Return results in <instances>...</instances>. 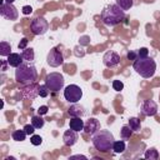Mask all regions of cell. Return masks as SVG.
Instances as JSON below:
<instances>
[{
	"instance_id": "cell-1",
	"label": "cell",
	"mask_w": 160,
	"mask_h": 160,
	"mask_svg": "<svg viewBox=\"0 0 160 160\" xmlns=\"http://www.w3.org/2000/svg\"><path fill=\"white\" fill-rule=\"evenodd\" d=\"M101 21L108 26H115L125 19V11L116 4H109L101 10Z\"/></svg>"
},
{
	"instance_id": "cell-2",
	"label": "cell",
	"mask_w": 160,
	"mask_h": 160,
	"mask_svg": "<svg viewBox=\"0 0 160 160\" xmlns=\"http://www.w3.org/2000/svg\"><path fill=\"white\" fill-rule=\"evenodd\" d=\"M15 80L19 84L22 85H28V84H32L35 82V80L38 79V70L36 68L29 62V61H24L21 62L18 68H15Z\"/></svg>"
},
{
	"instance_id": "cell-3",
	"label": "cell",
	"mask_w": 160,
	"mask_h": 160,
	"mask_svg": "<svg viewBox=\"0 0 160 160\" xmlns=\"http://www.w3.org/2000/svg\"><path fill=\"white\" fill-rule=\"evenodd\" d=\"M91 141L96 150L106 152V151H110V149H112V144L115 139H114V135L109 130L99 129L96 132L91 135Z\"/></svg>"
},
{
	"instance_id": "cell-4",
	"label": "cell",
	"mask_w": 160,
	"mask_h": 160,
	"mask_svg": "<svg viewBox=\"0 0 160 160\" xmlns=\"http://www.w3.org/2000/svg\"><path fill=\"white\" fill-rule=\"evenodd\" d=\"M134 70L142 78L149 79L152 78L156 71V62L154 59L146 56V58H138L132 64Z\"/></svg>"
},
{
	"instance_id": "cell-5",
	"label": "cell",
	"mask_w": 160,
	"mask_h": 160,
	"mask_svg": "<svg viewBox=\"0 0 160 160\" xmlns=\"http://www.w3.org/2000/svg\"><path fill=\"white\" fill-rule=\"evenodd\" d=\"M64 76L60 72H50L46 75L45 78V84L48 85V88L50 89V91L58 92L64 88Z\"/></svg>"
},
{
	"instance_id": "cell-6",
	"label": "cell",
	"mask_w": 160,
	"mask_h": 160,
	"mask_svg": "<svg viewBox=\"0 0 160 160\" xmlns=\"http://www.w3.org/2000/svg\"><path fill=\"white\" fill-rule=\"evenodd\" d=\"M30 29L34 35H44L49 30V22L42 16H35L30 22Z\"/></svg>"
},
{
	"instance_id": "cell-7",
	"label": "cell",
	"mask_w": 160,
	"mask_h": 160,
	"mask_svg": "<svg viewBox=\"0 0 160 160\" xmlns=\"http://www.w3.org/2000/svg\"><path fill=\"white\" fill-rule=\"evenodd\" d=\"M5 0H1L0 1V15L2 18H5L6 20H10V21H15L18 20L19 18V11L18 9L12 5V4H9V2H4Z\"/></svg>"
},
{
	"instance_id": "cell-8",
	"label": "cell",
	"mask_w": 160,
	"mask_h": 160,
	"mask_svg": "<svg viewBox=\"0 0 160 160\" xmlns=\"http://www.w3.org/2000/svg\"><path fill=\"white\" fill-rule=\"evenodd\" d=\"M81 96H82V90L80 89V86H78L75 84L68 85L64 89V98L69 102H72V104L78 102V101H80Z\"/></svg>"
},
{
	"instance_id": "cell-9",
	"label": "cell",
	"mask_w": 160,
	"mask_h": 160,
	"mask_svg": "<svg viewBox=\"0 0 160 160\" xmlns=\"http://www.w3.org/2000/svg\"><path fill=\"white\" fill-rule=\"evenodd\" d=\"M46 61L50 66L52 68H58L60 66L62 62H64V56L60 52V50L58 48H52L50 49V51L48 52V56H46Z\"/></svg>"
},
{
	"instance_id": "cell-10",
	"label": "cell",
	"mask_w": 160,
	"mask_h": 160,
	"mask_svg": "<svg viewBox=\"0 0 160 160\" xmlns=\"http://www.w3.org/2000/svg\"><path fill=\"white\" fill-rule=\"evenodd\" d=\"M102 62H104V65L106 68H115L120 62V55L114 50H109V51H106L104 54Z\"/></svg>"
},
{
	"instance_id": "cell-11",
	"label": "cell",
	"mask_w": 160,
	"mask_h": 160,
	"mask_svg": "<svg viewBox=\"0 0 160 160\" xmlns=\"http://www.w3.org/2000/svg\"><path fill=\"white\" fill-rule=\"evenodd\" d=\"M140 112L144 116H154L158 112V105L154 100H145L140 105Z\"/></svg>"
},
{
	"instance_id": "cell-12",
	"label": "cell",
	"mask_w": 160,
	"mask_h": 160,
	"mask_svg": "<svg viewBox=\"0 0 160 160\" xmlns=\"http://www.w3.org/2000/svg\"><path fill=\"white\" fill-rule=\"evenodd\" d=\"M21 90V94H22V98L25 99H30V100H34L38 95H39V85L32 82V84H28L25 85Z\"/></svg>"
},
{
	"instance_id": "cell-13",
	"label": "cell",
	"mask_w": 160,
	"mask_h": 160,
	"mask_svg": "<svg viewBox=\"0 0 160 160\" xmlns=\"http://www.w3.org/2000/svg\"><path fill=\"white\" fill-rule=\"evenodd\" d=\"M99 129H100V121L98 119H95V118H90L85 122V125H84V131L86 134H90V135H92L94 132H96Z\"/></svg>"
},
{
	"instance_id": "cell-14",
	"label": "cell",
	"mask_w": 160,
	"mask_h": 160,
	"mask_svg": "<svg viewBox=\"0 0 160 160\" xmlns=\"http://www.w3.org/2000/svg\"><path fill=\"white\" fill-rule=\"evenodd\" d=\"M78 131L72 130V129H69L64 132L62 135V140H64V144L68 145V146H72L74 144H76L78 141Z\"/></svg>"
},
{
	"instance_id": "cell-15",
	"label": "cell",
	"mask_w": 160,
	"mask_h": 160,
	"mask_svg": "<svg viewBox=\"0 0 160 160\" xmlns=\"http://www.w3.org/2000/svg\"><path fill=\"white\" fill-rule=\"evenodd\" d=\"M68 112H69V115H70L71 118H82V116L85 115V108H84L82 105L78 104V102H74V104L69 108Z\"/></svg>"
},
{
	"instance_id": "cell-16",
	"label": "cell",
	"mask_w": 160,
	"mask_h": 160,
	"mask_svg": "<svg viewBox=\"0 0 160 160\" xmlns=\"http://www.w3.org/2000/svg\"><path fill=\"white\" fill-rule=\"evenodd\" d=\"M8 64L10 65V66H12V68H18L21 62H24V59H22V56L20 55V54H18V52H11L9 56H8Z\"/></svg>"
},
{
	"instance_id": "cell-17",
	"label": "cell",
	"mask_w": 160,
	"mask_h": 160,
	"mask_svg": "<svg viewBox=\"0 0 160 160\" xmlns=\"http://www.w3.org/2000/svg\"><path fill=\"white\" fill-rule=\"evenodd\" d=\"M84 125H85V122L81 120V118H72L70 120V122H69V128L75 130V131L84 130Z\"/></svg>"
},
{
	"instance_id": "cell-18",
	"label": "cell",
	"mask_w": 160,
	"mask_h": 160,
	"mask_svg": "<svg viewBox=\"0 0 160 160\" xmlns=\"http://www.w3.org/2000/svg\"><path fill=\"white\" fill-rule=\"evenodd\" d=\"M10 54H11V45L8 41H1L0 42V55L8 58Z\"/></svg>"
},
{
	"instance_id": "cell-19",
	"label": "cell",
	"mask_w": 160,
	"mask_h": 160,
	"mask_svg": "<svg viewBox=\"0 0 160 160\" xmlns=\"http://www.w3.org/2000/svg\"><path fill=\"white\" fill-rule=\"evenodd\" d=\"M21 56H22L24 61H29V62H31V61L34 60V58H35L34 49H31V48H26V49H24L22 52H21Z\"/></svg>"
},
{
	"instance_id": "cell-20",
	"label": "cell",
	"mask_w": 160,
	"mask_h": 160,
	"mask_svg": "<svg viewBox=\"0 0 160 160\" xmlns=\"http://www.w3.org/2000/svg\"><path fill=\"white\" fill-rule=\"evenodd\" d=\"M145 159H150V160H158L159 159V151L155 149V148H150L145 151L144 154Z\"/></svg>"
},
{
	"instance_id": "cell-21",
	"label": "cell",
	"mask_w": 160,
	"mask_h": 160,
	"mask_svg": "<svg viewBox=\"0 0 160 160\" xmlns=\"http://www.w3.org/2000/svg\"><path fill=\"white\" fill-rule=\"evenodd\" d=\"M31 124L35 126V129H41L45 124V120L41 118V115H34L31 118Z\"/></svg>"
},
{
	"instance_id": "cell-22",
	"label": "cell",
	"mask_w": 160,
	"mask_h": 160,
	"mask_svg": "<svg viewBox=\"0 0 160 160\" xmlns=\"http://www.w3.org/2000/svg\"><path fill=\"white\" fill-rule=\"evenodd\" d=\"M129 126L132 131H139L141 128V121L138 118H130L129 119Z\"/></svg>"
},
{
	"instance_id": "cell-23",
	"label": "cell",
	"mask_w": 160,
	"mask_h": 160,
	"mask_svg": "<svg viewBox=\"0 0 160 160\" xmlns=\"http://www.w3.org/2000/svg\"><path fill=\"white\" fill-rule=\"evenodd\" d=\"M11 138H12V140H15V141H24L25 138H26V132H25L24 129H22V130H15V131H12Z\"/></svg>"
},
{
	"instance_id": "cell-24",
	"label": "cell",
	"mask_w": 160,
	"mask_h": 160,
	"mask_svg": "<svg viewBox=\"0 0 160 160\" xmlns=\"http://www.w3.org/2000/svg\"><path fill=\"white\" fill-rule=\"evenodd\" d=\"M112 150L118 154L125 151V141L124 140H115L112 144Z\"/></svg>"
},
{
	"instance_id": "cell-25",
	"label": "cell",
	"mask_w": 160,
	"mask_h": 160,
	"mask_svg": "<svg viewBox=\"0 0 160 160\" xmlns=\"http://www.w3.org/2000/svg\"><path fill=\"white\" fill-rule=\"evenodd\" d=\"M132 132H134V131L130 129L129 125H124V126L121 128V130H120V136H121L122 140H128V139H130V136H131Z\"/></svg>"
},
{
	"instance_id": "cell-26",
	"label": "cell",
	"mask_w": 160,
	"mask_h": 160,
	"mask_svg": "<svg viewBox=\"0 0 160 160\" xmlns=\"http://www.w3.org/2000/svg\"><path fill=\"white\" fill-rule=\"evenodd\" d=\"M116 5H119L124 11L130 10L134 5V0H116Z\"/></svg>"
},
{
	"instance_id": "cell-27",
	"label": "cell",
	"mask_w": 160,
	"mask_h": 160,
	"mask_svg": "<svg viewBox=\"0 0 160 160\" xmlns=\"http://www.w3.org/2000/svg\"><path fill=\"white\" fill-rule=\"evenodd\" d=\"M50 92V89L48 88L46 84H42V85H39V96L40 98H46Z\"/></svg>"
},
{
	"instance_id": "cell-28",
	"label": "cell",
	"mask_w": 160,
	"mask_h": 160,
	"mask_svg": "<svg viewBox=\"0 0 160 160\" xmlns=\"http://www.w3.org/2000/svg\"><path fill=\"white\" fill-rule=\"evenodd\" d=\"M30 142L32 144V145H35V146H38V145H40L41 142H42V138L40 136V135H31V138H30Z\"/></svg>"
},
{
	"instance_id": "cell-29",
	"label": "cell",
	"mask_w": 160,
	"mask_h": 160,
	"mask_svg": "<svg viewBox=\"0 0 160 160\" xmlns=\"http://www.w3.org/2000/svg\"><path fill=\"white\" fill-rule=\"evenodd\" d=\"M112 89H114L115 91H121V90L124 89L122 81H120V80H114V81H112Z\"/></svg>"
},
{
	"instance_id": "cell-30",
	"label": "cell",
	"mask_w": 160,
	"mask_h": 160,
	"mask_svg": "<svg viewBox=\"0 0 160 160\" xmlns=\"http://www.w3.org/2000/svg\"><path fill=\"white\" fill-rule=\"evenodd\" d=\"M149 56V49L148 48H140L138 51V58H146Z\"/></svg>"
},
{
	"instance_id": "cell-31",
	"label": "cell",
	"mask_w": 160,
	"mask_h": 160,
	"mask_svg": "<svg viewBox=\"0 0 160 160\" xmlns=\"http://www.w3.org/2000/svg\"><path fill=\"white\" fill-rule=\"evenodd\" d=\"M24 130H25L26 135H32L34 131H35V126H34L32 124H26V125L24 126Z\"/></svg>"
},
{
	"instance_id": "cell-32",
	"label": "cell",
	"mask_w": 160,
	"mask_h": 160,
	"mask_svg": "<svg viewBox=\"0 0 160 160\" xmlns=\"http://www.w3.org/2000/svg\"><path fill=\"white\" fill-rule=\"evenodd\" d=\"M75 51V55L78 56V58H82L84 55H85V51H84V49L82 48H80V46H75V49H74Z\"/></svg>"
},
{
	"instance_id": "cell-33",
	"label": "cell",
	"mask_w": 160,
	"mask_h": 160,
	"mask_svg": "<svg viewBox=\"0 0 160 160\" xmlns=\"http://www.w3.org/2000/svg\"><path fill=\"white\" fill-rule=\"evenodd\" d=\"M28 41H29V40H28L26 38H22V39H21V41L19 42V45H18V48H19L20 50H24V49H26V45H28Z\"/></svg>"
},
{
	"instance_id": "cell-34",
	"label": "cell",
	"mask_w": 160,
	"mask_h": 160,
	"mask_svg": "<svg viewBox=\"0 0 160 160\" xmlns=\"http://www.w3.org/2000/svg\"><path fill=\"white\" fill-rule=\"evenodd\" d=\"M21 11H22V14H24V15H29V14H31V12H32V8H31L30 5H25V6H22Z\"/></svg>"
},
{
	"instance_id": "cell-35",
	"label": "cell",
	"mask_w": 160,
	"mask_h": 160,
	"mask_svg": "<svg viewBox=\"0 0 160 160\" xmlns=\"http://www.w3.org/2000/svg\"><path fill=\"white\" fill-rule=\"evenodd\" d=\"M126 56H128V59H129V60L135 61V60L138 59V51H129Z\"/></svg>"
},
{
	"instance_id": "cell-36",
	"label": "cell",
	"mask_w": 160,
	"mask_h": 160,
	"mask_svg": "<svg viewBox=\"0 0 160 160\" xmlns=\"http://www.w3.org/2000/svg\"><path fill=\"white\" fill-rule=\"evenodd\" d=\"M48 110H49V108H48L46 105H42V106H40V108L38 109V114H39V115H45V114L48 112Z\"/></svg>"
},
{
	"instance_id": "cell-37",
	"label": "cell",
	"mask_w": 160,
	"mask_h": 160,
	"mask_svg": "<svg viewBox=\"0 0 160 160\" xmlns=\"http://www.w3.org/2000/svg\"><path fill=\"white\" fill-rule=\"evenodd\" d=\"M90 42V38L89 36H81L80 38V44L81 45H88Z\"/></svg>"
},
{
	"instance_id": "cell-38",
	"label": "cell",
	"mask_w": 160,
	"mask_h": 160,
	"mask_svg": "<svg viewBox=\"0 0 160 160\" xmlns=\"http://www.w3.org/2000/svg\"><path fill=\"white\" fill-rule=\"evenodd\" d=\"M76 158H81V159H86V156H84V155H72V156H70V159H76Z\"/></svg>"
},
{
	"instance_id": "cell-39",
	"label": "cell",
	"mask_w": 160,
	"mask_h": 160,
	"mask_svg": "<svg viewBox=\"0 0 160 160\" xmlns=\"http://www.w3.org/2000/svg\"><path fill=\"white\" fill-rule=\"evenodd\" d=\"M8 62V61H6ZM6 62L5 61H2V71H5L6 70Z\"/></svg>"
},
{
	"instance_id": "cell-40",
	"label": "cell",
	"mask_w": 160,
	"mask_h": 160,
	"mask_svg": "<svg viewBox=\"0 0 160 160\" xmlns=\"http://www.w3.org/2000/svg\"><path fill=\"white\" fill-rule=\"evenodd\" d=\"M5 1H6V2H9V4H12L15 0H5Z\"/></svg>"
}]
</instances>
